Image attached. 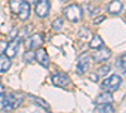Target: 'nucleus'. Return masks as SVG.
Returning a JSON list of instances; mask_svg holds the SVG:
<instances>
[{
  "label": "nucleus",
  "mask_w": 126,
  "mask_h": 113,
  "mask_svg": "<svg viewBox=\"0 0 126 113\" xmlns=\"http://www.w3.org/2000/svg\"><path fill=\"white\" fill-rule=\"evenodd\" d=\"M24 60L27 63H32V62L35 60V53L32 52V50H27L24 53Z\"/></svg>",
  "instance_id": "21"
},
{
  "label": "nucleus",
  "mask_w": 126,
  "mask_h": 113,
  "mask_svg": "<svg viewBox=\"0 0 126 113\" xmlns=\"http://www.w3.org/2000/svg\"><path fill=\"white\" fill-rule=\"evenodd\" d=\"M103 20H105V16H103V15H101V16H98V18H94V19H93V24L97 25V24L102 23Z\"/></svg>",
  "instance_id": "25"
},
{
  "label": "nucleus",
  "mask_w": 126,
  "mask_h": 113,
  "mask_svg": "<svg viewBox=\"0 0 126 113\" xmlns=\"http://www.w3.org/2000/svg\"><path fill=\"white\" fill-rule=\"evenodd\" d=\"M121 78L117 74H112L109 78H105L101 83V89L102 90H106V92H115L121 86Z\"/></svg>",
  "instance_id": "2"
},
{
  "label": "nucleus",
  "mask_w": 126,
  "mask_h": 113,
  "mask_svg": "<svg viewBox=\"0 0 126 113\" xmlns=\"http://www.w3.org/2000/svg\"><path fill=\"white\" fill-rule=\"evenodd\" d=\"M6 100H8V109H16L23 102V96L19 93H8Z\"/></svg>",
  "instance_id": "9"
},
{
  "label": "nucleus",
  "mask_w": 126,
  "mask_h": 113,
  "mask_svg": "<svg viewBox=\"0 0 126 113\" xmlns=\"http://www.w3.org/2000/svg\"><path fill=\"white\" fill-rule=\"evenodd\" d=\"M94 112L97 113H112L115 112V108L112 106V103H100V104H96L94 107Z\"/></svg>",
  "instance_id": "16"
},
{
  "label": "nucleus",
  "mask_w": 126,
  "mask_h": 113,
  "mask_svg": "<svg viewBox=\"0 0 126 113\" xmlns=\"http://www.w3.org/2000/svg\"><path fill=\"white\" fill-rule=\"evenodd\" d=\"M23 3H24L23 0H9V5H10V10H12V13L18 15V13H19L20 8H22Z\"/></svg>",
  "instance_id": "18"
},
{
  "label": "nucleus",
  "mask_w": 126,
  "mask_h": 113,
  "mask_svg": "<svg viewBox=\"0 0 126 113\" xmlns=\"http://www.w3.org/2000/svg\"><path fill=\"white\" fill-rule=\"evenodd\" d=\"M28 97L33 100V103L34 104H37L38 107H40L42 109H44V111H47V112H49L50 111V107H49V104L47 103V102L43 99V98H40V97H37V96H32V94H28Z\"/></svg>",
  "instance_id": "14"
},
{
  "label": "nucleus",
  "mask_w": 126,
  "mask_h": 113,
  "mask_svg": "<svg viewBox=\"0 0 126 113\" xmlns=\"http://www.w3.org/2000/svg\"><path fill=\"white\" fill-rule=\"evenodd\" d=\"M19 44H20V39H12V42L6 44V48H5V52L4 54L8 55L10 59L14 58L16 54H18V50H19Z\"/></svg>",
  "instance_id": "10"
},
{
  "label": "nucleus",
  "mask_w": 126,
  "mask_h": 113,
  "mask_svg": "<svg viewBox=\"0 0 126 113\" xmlns=\"http://www.w3.org/2000/svg\"><path fill=\"white\" fill-rule=\"evenodd\" d=\"M43 42H44V39H43V37H42V34L34 33V34H32L30 37H28L25 39L24 47H25L27 50H35V49L42 47Z\"/></svg>",
  "instance_id": "3"
},
{
  "label": "nucleus",
  "mask_w": 126,
  "mask_h": 113,
  "mask_svg": "<svg viewBox=\"0 0 126 113\" xmlns=\"http://www.w3.org/2000/svg\"><path fill=\"white\" fill-rule=\"evenodd\" d=\"M111 55H112L111 50L102 45L101 48L94 49V52L92 53V59L96 62V63H102V62H106Z\"/></svg>",
  "instance_id": "5"
},
{
  "label": "nucleus",
  "mask_w": 126,
  "mask_h": 113,
  "mask_svg": "<svg viewBox=\"0 0 126 113\" xmlns=\"http://www.w3.org/2000/svg\"><path fill=\"white\" fill-rule=\"evenodd\" d=\"M63 15H64V18L68 20V22L71 23H78L81 22V19L83 16V12L79 5L77 4H72V5H68L64 8V10H63Z\"/></svg>",
  "instance_id": "1"
},
{
  "label": "nucleus",
  "mask_w": 126,
  "mask_h": 113,
  "mask_svg": "<svg viewBox=\"0 0 126 113\" xmlns=\"http://www.w3.org/2000/svg\"><path fill=\"white\" fill-rule=\"evenodd\" d=\"M90 78H91L92 80H94V82H96V80L98 79V75H97V74H91V75H90Z\"/></svg>",
  "instance_id": "27"
},
{
  "label": "nucleus",
  "mask_w": 126,
  "mask_h": 113,
  "mask_svg": "<svg viewBox=\"0 0 126 113\" xmlns=\"http://www.w3.org/2000/svg\"><path fill=\"white\" fill-rule=\"evenodd\" d=\"M88 65H90V59L88 55L86 53L81 54L77 58V63H76V72L78 74H85L88 70Z\"/></svg>",
  "instance_id": "8"
},
{
  "label": "nucleus",
  "mask_w": 126,
  "mask_h": 113,
  "mask_svg": "<svg viewBox=\"0 0 126 113\" xmlns=\"http://www.w3.org/2000/svg\"><path fill=\"white\" fill-rule=\"evenodd\" d=\"M6 111L8 109V100H6V96L4 93H0V111Z\"/></svg>",
  "instance_id": "22"
},
{
  "label": "nucleus",
  "mask_w": 126,
  "mask_h": 113,
  "mask_svg": "<svg viewBox=\"0 0 126 113\" xmlns=\"http://www.w3.org/2000/svg\"><path fill=\"white\" fill-rule=\"evenodd\" d=\"M109 70H110V65H103V67H101V68L97 70V75H98V77H102V75L106 74Z\"/></svg>",
  "instance_id": "23"
},
{
  "label": "nucleus",
  "mask_w": 126,
  "mask_h": 113,
  "mask_svg": "<svg viewBox=\"0 0 126 113\" xmlns=\"http://www.w3.org/2000/svg\"><path fill=\"white\" fill-rule=\"evenodd\" d=\"M113 102V96L111 92H102V93H100L96 99H94V103L96 104H100V103H112Z\"/></svg>",
  "instance_id": "12"
},
{
  "label": "nucleus",
  "mask_w": 126,
  "mask_h": 113,
  "mask_svg": "<svg viewBox=\"0 0 126 113\" xmlns=\"http://www.w3.org/2000/svg\"><path fill=\"white\" fill-rule=\"evenodd\" d=\"M16 35H18V29H13L12 33H10V35H9V38L10 39H14V37H16Z\"/></svg>",
  "instance_id": "26"
},
{
  "label": "nucleus",
  "mask_w": 126,
  "mask_h": 113,
  "mask_svg": "<svg viewBox=\"0 0 126 113\" xmlns=\"http://www.w3.org/2000/svg\"><path fill=\"white\" fill-rule=\"evenodd\" d=\"M25 1H27V3H29V4H32V3H35L37 0H25Z\"/></svg>",
  "instance_id": "28"
},
{
  "label": "nucleus",
  "mask_w": 126,
  "mask_h": 113,
  "mask_svg": "<svg viewBox=\"0 0 126 113\" xmlns=\"http://www.w3.org/2000/svg\"><path fill=\"white\" fill-rule=\"evenodd\" d=\"M90 48L91 49H97V48H101L102 45H103V40H102V38L98 35V34H94L92 38H91V40H90Z\"/></svg>",
  "instance_id": "17"
},
{
  "label": "nucleus",
  "mask_w": 126,
  "mask_h": 113,
  "mask_svg": "<svg viewBox=\"0 0 126 113\" xmlns=\"http://www.w3.org/2000/svg\"><path fill=\"white\" fill-rule=\"evenodd\" d=\"M79 32H85L83 34H82V33H78V35H79L82 39H87V38L90 37V30L86 29V28H81V29H79Z\"/></svg>",
  "instance_id": "24"
},
{
  "label": "nucleus",
  "mask_w": 126,
  "mask_h": 113,
  "mask_svg": "<svg viewBox=\"0 0 126 113\" xmlns=\"http://www.w3.org/2000/svg\"><path fill=\"white\" fill-rule=\"evenodd\" d=\"M0 82H1V78H0Z\"/></svg>",
  "instance_id": "29"
},
{
  "label": "nucleus",
  "mask_w": 126,
  "mask_h": 113,
  "mask_svg": "<svg viewBox=\"0 0 126 113\" xmlns=\"http://www.w3.org/2000/svg\"><path fill=\"white\" fill-rule=\"evenodd\" d=\"M35 60L39 65H42L43 68H49V55L47 53V50L44 48H38L35 49Z\"/></svg>",
  "instance_id": "7"
},
{
  "label": "nucleus",
  "mask_w": 126,
  "mask_h": 113,
  "mask_svg": "<svg viewBox=\"0 0 126 113\" xmlns=\"http://www.w3.org/2000/svg\"><path fill=\"white\" fill-rule=\"evenodd\" d=\"M63 28V19L62 18H57L52 22V29L56 30V32H59V30Z\"/></svg>",
  "instance_id": "19"
},
{
  "label": "nucleus",
  "mask_w": 126,
  "mask_h": 113,
  "mask_svg": "<svg viewBox=\"0 0 126 113\" xmlns=\"http://www.w3.org/2000/svg\"><path fill=\"white\" fill-rule=\"evenodd\" d=\"M106 10H107V13L110 15H117L122 10V3L120 1V0H112V1L109 3Z\"/></svg>",
  "instance_id": "11"
},
{
  "label": "nucleus",
  "mask_w": 126,
  "mask_h": 113,
  "mask_svg": "<svg viewBox=\"0 0 126 113\" xmlns=\"http://www.w3.org/2000/svg\"><path fill=\"white\" fill-rule=\"evenodd\" d=\"M49 9H50V4H49V0H37L35 1V14L39 18H47L49 14Z\"/></svg>",
  "instance_id": "6"
},
{
  "label": "nucleus",
  "mask_w": 126,
  "mask_h": 113,
  "mask_svg": "<svg viewBox=\"0 0 126 113\" xmlns=\"http://www.w3.org/2000/svg\"><path fill=\"white\" fill-rule=\"evenodd\" d=\"M29 15H30V4L27 3V1H24V3L22 4V8H20L19 13H18V16H19L20 20L25 22V20H28Z\"/></svg>",
  "instance_id": "13"
},
{
  "label": "nucleus",
  "mask_w": 126,
  "mask_h": 113,
  "mask_svg": "<svg viewBox=\"0 0 126 113\" xmlns=\"http://www.w3.org/2000/svg\"><path fill=\"white\" fill-rule=\"evenodd\" d=\"M12 67V60L5 54H0V73H5Z\"/></svg>",
  "instance_id": "15"
},
{
  "label": "nucleus",
  "mask_w": 126,
  "mask_h": 113,
  "mask_svg": "<svg viewBox=\"0 0 126 113\" xmlns=\"http://www.w3.org/2000/svg\"><path fill=\"white\" fill-rule=\"evenodd\" d=\"M50 79H52L53 86L59 87V88H67L71 84L69 77L66 73H63V72H56V73H53L52 77H50Z\"/></svg>",
  "instance_id": "4"
},
{
  "label": "nucleus",
  "mask_w": 126,
  "mask_h": 113,
  "mask_svg": "<svg viewBox=\"0 0 126 113\" xmlns=\"http://www.w3.org/2000/svg\"><path fill=\"white\" fill-rule=\"evenodd\" d=\"M117 67L124 72V73H126V54H122L119 60H117Z\"/></svg>",
  "instance_id": "20"
}]
</instances>
